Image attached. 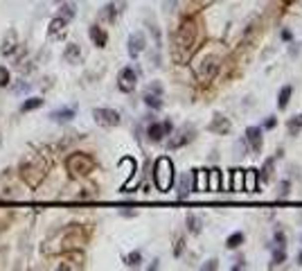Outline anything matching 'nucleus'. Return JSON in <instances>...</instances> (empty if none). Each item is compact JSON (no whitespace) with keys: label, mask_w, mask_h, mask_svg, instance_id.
I'll return each instance as SVG.
<instances>
[{"label":"nucleus","mask_w":302,"mask_h":271,"mask_svg":"<svg viewBox=\"0 0 302 271\" xmlns=\"http://www.w3.org/2000/svg\"><path fill=\"white\" fill-rule=\"evenodd\" d=\"M196 39H199V23L196 18L187 16L180 20L178 30L174 34V48H171V57L176 64H185L187 57L192 54V50L196 48Z\"/></svg>","instance_id":"nucleus-1"},{"label":"nucleus","mask_w":302,"mask_h":271,"mask_svg":"<svg viewBox=\"0 0 302 271\" xmlns=\"http://www.w3.org/2000/svg\"><path fill=\"white\" fill-rule=\"evenodd\" d=\"M48 170H50V163L43 154H27L20 163V179L27 183L29 187H36L43 183V179L48 177Z\"/></svg>","instance_id":"nucleus-2"},{"label":"nucleus","mask_w":302,"mask_h":271,"mask_svg":"<svg viewBox=\"0 0 302 271\" xmlns=\"http://www.w3.org/2000/svg\"><path fill=\"white\" fill-rule=\"evenodd\" d=\"M192 70H194V77L199 79L201 84H208L212 79L219 75L221 70V57L215 52H208V54H201L199 59L192 64Z\"/></svg>","instance_id":"nucleus-3"},{"label":"nucleus","mask_w":302,"mask_h":271,"mask_svg":"<svg viewBox=\"0 0 302 271\" xmlns=\"http://www.w3.org/2000/svg\"><path fill=\"white\" fill-rule=\"evenodd\" d=\"M153 181L160 192H169L171 185H174V163L171 158L160 156L153 165Z\"/></svg>","instance_id":"nucleus-4"},{"label":"nucleus","mask_w":302,"mask_h":271,"mask_svg":"<svg viewBox=\"0 0 302 271\" xmlns=\"http://www.w3.org/2000/svg\"><path fill=\"white\" fill-rule=\"evenodd\" d=\"M66 168H68L70 177L75 179H81V177H88V174L95 170V161L93 156H88V154H73V156H68V161H66Z\"/></svg>","instance_id":"nucleus-5"},{"label":"nucleus","mask_w":302,"mask_h":271,"mask_svg":"<svg viewBox=\"0 0 302 271\" xmlns=\"http://www.w3.org/2000/svg\"><path fill=\"white\" fill-rule=\"evenodd\" d=\"M194 136H196V129H194V124H183V127L178 129V131L174 133L169 138V143H167V147L169 149H180L183 145H187V143H192L194 140Z\"/></svg>","instance_id":"nucleus-6"},{"label":"nucleus","mask_w":302,"mask_h":271,"mask_svg":"<svg viewBox=\"0 0 302 271\" xmlns=\"http://www.w3.org/2000/svg\"><path fill=\"white\" fill-rule=\"evenodd\" d=\"M93 118L99 127H117V124L122 122V118H120V113H117L115 108H95Z\"/></svg>","instance_id":"nucleus-7"},{"label":"nucleus","mask_w":302,"mask_h":271,"mask_svg":"<svg viewBox=\"0 0 302 271\" xmlns=\"http://www.w3.org/2000/svg\"><path fill=\"white\" fill-rule=\"evenodd\" d=\"M138 84V75L133 68H122L120 70V75H117V89L122 90V93H133V89H136Z\"/></svg>","instance_id":"nucleus-8"},{"label":"nucleus","mask_w":302,"mask_h":271,"mask_svg":"<svg viewBox=\"0 0 302 271\" xmlns=\"http://www.w3.org/2000/svg\"><path fill=\"white\" fill-rule=\"evenodd\" d=\"M145 104L149 108H162V86L158 84V82H153V84H149L147 86V90H145Z\"/></svg>","instance_id":"nucleus-9"},{"label":"nucleus","mask_w":302,"mask_h":271,"mask_svg":"<svg viewBox=\"0 0 302 271\" xmlns=\"http://www.w3.org/2000/svg\"><path fill=\"white\" fill-rule=\"evenodd\" d=\"M174 131V124L169 122V120H165V122H151L149 129H147V136H149V140H153V143H160L165 136H169V133Z\"/></svg>","instance_id":"nucleus-10"},{"label":"nucleus","mask_w":302,"mask_h":271,"mask_svg":"<svg viewBox=\"0 0 302 271\" xmlns=\"http://www.w3.org/2000/svg\"><path fill=\"white\" fill-rule=\"evenodd\" d=\"M129 57L131 59H136V57H140L142 52H145V48H147V36L142 34V32H133L131 36H129Z\"/></svg>","instance_id":"nucleus-11"},{"label":"nucleus","mask_w":302,"mask_h":271,"mask_svg":"<svg viewBox=\"0 0 302 271\" xmlns=\"http://www.w3.org/2000/svg\"><path fill=\"white\" fill-rule=\"evenodd\" d=\"M246 143L250 145L253 154H259L264 147V131L262 127H248L246 129Z\"/></svg>","instance_id":"nucleus-12"},{"label":"nucleus","mask_w":302,"mask_h":271,"mask_svg":"<svg viewBox=\"0 0 302 271\" xmlns=\"http://www.w3.org/2000/svg\"><path fill=\"white\" fill-rule=\"evenodd\" d=\"M208 129H210L212 133H219V136H228V133L232 131V122H230L226 115L215 113V118H212V122H210Z\"/></svg>","instance_id":"nucleus-13"},{"label":"nucleus","mask_w":302,"mask_h":271,"mask_svg":"<svg viewBox=\"0 0 302 271\" xmlns=\"http://www.w3.org/2000/svg\"><path fill=\"white\" fill-rule=\"evenodd\" d=\"M208 174L210 170H194L192 172V190L194 192H208Z\"/></svg>","instance_id":"nucleus-14"},{"label":"nucleus","mask_w":302,"mask_h":271,"mask_svg":"<svg viewBox=\"0 0 302 271\" xmlns=\"http://www.w3.org/2000/svg\"><path fill=\"white\" fill-rule=\"evenodd\" d=\"M259 190V174L257 168L244 170V192H257Z\"/></svg>","instance_id":"nucleus-15"},{"label":"nucleus","mask_w":302,"mask_h":271,"mask_svg":"<svg viewBox=\"0 0 302 271\" xmlns=\"http://www.w3.org/2000/svg\"><path fill=\"white\" fill-rule=\"evenodd\" d=\"M77 115V106H66V108H57V111H52L50 113V118L54 120V122H70V120Z\"/></svg>","instance_id":"nucleus-16"},{"label":"nucleus","mask_w":302,"mask_h":271,"mask_svg":"<svg viewBox=\"0 0 302 271\" xmlns=\"http://www.w3.org/2000/svg\"><path fill=\"white\" fill-rule=\"evenodd\" d=\"M16 48H18V34H16L14 30H9L5 34V41H2V48H0V52L5 54V57H9V54L16 52Z\"/></svg>","instance_id":"nucleus-17"},{"label":"nucleus","mask_w":302,"mask_h":271,"mask_svg":"<svg viewBox=\"0 0 302 271\" xmlns=\"http://www.w3.org/2000/svg\"><path fill=\"white\" fill-rule=\"evenodd\" d=\"M88 36L93 39V43L97 45V48H106L108 43V34L99 27V25H90V30H88Z\"/></svg>","instance_id":"nucleus-18"},{"label":"nucleus","mask_w":302,"mask_h":271,"mask_svg":"<svg viewBox=\"0 0 302 271\" xmlns=\"http://www.w3.org/2000/svg\"><path fill=\"white\" fill-rule=\"evenodd\" d=\"M230 192H244V170H232V174H230Z\"/></svg>","instance_id":"nucleus-19"},{"label":"nucleus","mask_w":302,"mask_h":271,"mask_svg":"<svg viewBox=\"0 0 302 271\" xmlns=\"http://www.w3.org/2000/svg\"><path fill=\"white\" fill-rule=\"evenodd\" d=\"M185 224H187V231L192 233V235H199L201 231H203V217H199V215H194V212H190L187 215V219H185Z\"/></svg>","instance_id":"nucleus-20"},{"label":"nucleus","mask_w":302,"mask_h":271,"mask_svg":"<svg viewBox=\"0 0 302 271\" xmlns=\"http://www.w3.org/2000/svg\"><path fill=\"white\" fill-rule=\"evenodd\" d=\"M192 192V172L190 174H183L178 181V199L183 201V199H187Z\"/></svg>","instance_id":"nucleus-21"},{"label":"nucleus","mask_w":302,"mask_h":271,"mask_svg":"<svg viewBox=\"0 0 302 271\" xmlns=\"http://www.w3.org/2000/svg\"><path fill=\"white\" fill-rule=\"evenodd\" d=\"M208 190H212V192H219V190H224V183H221V170H210L208 174Z\"/></svg>","instance_id":"nucleus-22"},{"label":"nucleus","mask_w":302,"mask_h":271,"mask_svg":"<svg viewBox=\"0 0 302 271\" xmlns=\"http://www.w3.org/2000/svg\"><path fill=\"white\" fill-rule=\"evenodd\" d=\"M66 25H68V20L61 18V16H57V18L50 20V27H48V34L50 36H59L66 32Z\"/></svg>","instance_id":"nucleus-23"},{"label":"nucleus","mask_w":302,"mask_h":271,"mask_svg":"<svg viewBox=\"0 0 302 271\" xmlns=\"http://www.w3.org/2000/svg\"><path fill=\"white\" fill-rule=\"evenodd\" d=\"M64 59L68 61V64H79V59H81V50H79L77 43H70L68 48H66Z\"/></svg>","instance_id":"nucleus-24"},{"label":"nucleus","mask_w":302,"mask_h":271,"mask_svg":"<svg viewBox=\"0 0 302 271\" xmlns=\"http://www.w3.org/2000/svg\"><path fill=\"white\" fill-rule=\"evenodd\" d=\"M291 95H293L291 86H282V90H280V95H278V108H280V111H284V108L289 106V102H291Z\"/></svg>","instance_id":"nucleus-25"},{"label":"nucleus","mask_w":302,"mask_h":271,"mask_svg":"<svg viewBox=\"0 0 302 271\" xmlns=\"http://www.w3.org/2000/svg\"><path fill=\"white\" fill-rule=\"evenodd\" d=\"M244 240H246V235L241 231H237V233H232V235H228V240H226V247H228L230 251H234V249H239L241 244H244Z\"/></svg>","instance_id":"nucleus-26"},{"label":"nucleus","mask_w":302,"mask_h":271,"mask_svg":"<svg viewBox=\"0 0 302 271\" xmlns=\"http://www.w3.org/2000/svg\"><path fill=\"white\" fill-rule=\"evenodd\" d=\"M273 158H268L266 163L262 165V170H257V174H259V181H271V177H273Z\"/></svg>","instance_id":"nucleus-27"},{"label":"nucleus","mask_w":302,"mask_h":271,"mask_svg":"<svg viewBox=\"0 0 302 271\" xmlns=\"http://www.w3.org/2000/svg\"><path fill=\"white\" fill-rule=\"evenodd\" d=\"M287 129H289V136H298L300 129H302V113L293 115V118L287 122Z\"/></svg>","instance_id":"nucleus-28"},{"label":"nucleus","mask_w":302,"mask_h":271,"mask_svg":"<svg viewBox=\"0 0 302 271\" xmlns=\"http://www.w3.org/2000/svg\"><path fill=\"white\" fill-rule=\"evenodd\" d=\"M284 260H287V253H284V247H280L278 251L273 253V260H271V269H275V267L284 265Z\"/></svg>","instance_id":"nucleus-29"},{"label":"nucleus","mask_w":302,"mask_h":271,"mask_svg":"<svg viewBox=\"0 0 302 271\" xmlns=\"http://www.w3.org/2000/svg\"><path fill=\"white\" fill-rule=\"evenodd\" d=\"M115 16H117L115 5H113V2H108V5L102 9V14H99V18H102V20H113V18H115Z\"/></svg>","instance_id":"nucleus-30"},{"label":"nucleus","mask_w":302,"mask_h":271,"mask_svg":"<svg viewBox=\"0 0 302 271\" xmlns=\"http://www.w3.org/2000/svg\"><path fill=\"white\" fill-rule=\"evenodd\" d=\"M39 106H43V99H41V97H29L27 102L23 104V111H34V108H39Z\"/></svg>","instance_id":"nucleus-31"},{"label":"nucleus","mask_w":302,"mask_h":271,"mask_svg":"<svg viewBox=\"0 0 302 271\" xmlns=\"http://www.w3.org/2000/svg\"><path fill=\"white\" fill-rule=\"evenodd\" d=\"M75 14H77L75 5H64V7H61V11H59V16H61V18H66V20L75 18Z\"/></svg>","instance_id":"nucleus-32"},{"label":"nucleus","mask_w":302,"mask_h":271,"mask_svg":"<svg viewBox=\"0 0 302 271\" xmlns=\"http://www.w3.org/2000/svg\"><path fill=\"white\" fill-rule=\"evenodd\" d=\"M289 187H291V183L289 181H280V185H278V199H287L289 197Z\"/></svg>","instance_id":"nucleus-33"},{"label":"nucleus","mask_w":302,"mask_h":271,"mask_svg":"<svg viewBox=\"0 0 302 271\" xmlns=\"http://www.w3.org/2000/svg\"><path fill=\"white\" fill-rule=\"evenodd\" d=\"M140 260H142L140 251H133V253H129V256H127V265L129 267H140Z\"/></svg>","instance_id":"nucleus-34"},{"label":"nucleus","mask_w":302,"mask_h":271,"mask_svg":"<svg viewBox=\"0 0 302 271\" xmlns=\"http://www.w3.org/2000/svg\"><path fill=\"white\" fill-rule=\"evenodd\" d=\"M176 5H178V0H162V11H165L167 16H169V14H174Z\"/></svg>","instance_id":"nucleus-35"},{"label":"nucleus","mask_w":302,"mask_h":271,"mask_svg":"<svg viewBox=\"0 0 302 271\" xmlns=\"http://www.w3.org/2000/svg\"><path fill=\"white\" fill-rule=\"evenodd\" d=\"M7 84H9V70L0 68V86H7Z\"/></svg>","instance_id":"nucleus-36"},{"label":"nucleus","mask_w":302,"mask_h":271,"mask_svg":"<svg viewBox=\"0 0 302 271\" xmlns=\"http://www.w3.org/2000/svg\"><path fill=\"white\" fill-rule=\"evenodd\" d=\"M217 267H219V265H217V260H215V258H212V260H208L203 267H201V269H203V271H215Z\"/></svg>","instance_id":"nucleus-37"},{"label":"nucleus","mask_w":302,"mask_h":271,"mask_svg":"<svg viewBox=\"0 0 302 271\" xmlns=\"http://www.w3.org/2000/svg\"><path fill=\"white\" fill-rule=\"evenodd\" d=\"M275 242H278V247H284V242H287V237H284L282 231H275Z\"/></svg>","instance_id":"nucleus-38"},{"label":"nucleus","mask_w":302,"mask_h":271,"mask_svg":"<svg viewBox=\"0 0 302 271\" xmlns=\"http://www.w3.org/2000/svg\"><path fill=\"white\" fill-rule=\"evenodd\" d=\"M180 253H183V240H176V247H174V256H180Z\"/></svg>","instance_id":"nucleus-39"},{"label":"nucleus","mask_w":302,"mask_h":271,"mask_svg":"<svg viewBox=\"0 0 302 271\" xmlns=\"http://www.w3.org/2000/svg\"><path fill=\"white\" fill-rule=\"evenodd\" d=\"M275 122H278L275 118H268L266 122H264V129H273V127H275Z\"/></svg>","instance_id":"nucleus-40"},{"label":"nucleus","mask_w":302,"mask_h":271,"mask_svg":"<svg viewBox=\"0 0 302 271\" xmlns=\"http://www.w3.org/2000/svg\"><path fill=\"white\" fill-rule=\"evenodd\" d=\"M232 269H234V271H237V269H246V262H244V258H239V260H237V265H234Z\"/></svg>","instance_id":"nucleus-41"},{"label":"nucleus","mask_w":302,"mask_h":271,"mask_svg":"<svg viewBox=\"0 0 302 271\" xmlns=\"http://www.w3.org/2000/svg\"><path fill=\"white\" fill-rule=\"evenodd\" d=\"M282 39H284V41H291V32H289V30H282Z\"/></svg>","instance_id":"nucleus-42"},{"label":"nucleus","mask_w":302,"mask_h":271,"mask_svg":"<svg viewBox=\"0 0 302 271\" xmlns=\"http://www.w3.org/2000/svg\"><path fill=\"white\" fill-rule=\"evenodd\" d=\"M298 265H302V251H300V256H298Z\"/></svg>","instance_id":"nucleus-43"},{"label":"nucleus","mask_w":302,"mask_h":271,"mask_svg":"<svg viewBox=\"0 0 302 271\" xmlns=\"http://www.w3.org/2000/svg\"><path fill=\"white\" fill-rule=\"evenodd\" d=\"M284 2H287V5H291V2H296V0H284Z\"/></svg>","instance_id":"nucleus-44"},{"label":"nucleus","mask_w":302,"mask_h":271,"mask_svg":"<svg viewBox=\"0 0 302 271\" xmlns=\"http://www.w3.org/2000/svg\"><path fill=\"white\" fill-rule=\"evenodd\" d=\"M54 2H61V0H54Z\"/></svg>","instance_id":"nucleus-45"}]
</instances>
